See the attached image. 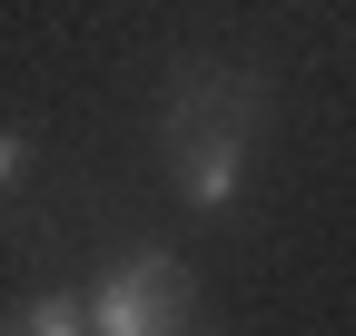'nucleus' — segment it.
<instances>
[{"label": "nucleus", "mask_w": 356, "mask_h": 336, "mask_svg": "<svg viewBox=\"0 0 356 336\" xmlns=\"http://www.w3.org/2000/svg\"><path fill=\"white\" fill-rule=\"evenodd\" d=\"M178 307H188V267L168 247H139V258H119L89 287V326L99 336H178Z\"/></svg>", "instance_id": "f257e3e1"}, {"label": "nucleus", "mask_w": 356, "mask_h": 336, "mask_svg": "<svg viewBox=\"0 0 356 336\" xmlns=\"http://www.w3.org/2000/svg\"><path fill=\"white\" fill-rule=\"evenodd\" d=\"M248 178V119H208V129H178V188H188V208H228Z\"/></svg>", "instance_id": "f03ea898"}, {"label": "nucleus", "mask_w": 356, "mask_h": 336, "mask_svg": "<svg viewBox=\"0 0 356 336\" xmlns=\"http://www.w3.org/2000/svg\"><path fill=\"white\" fill-rule=\"evenodd\" d=\"M10 336H99V326H89V297L60 287V297H30V307L10 317Z\"/></svg>", "instance_id": "7ed1b4c3"}, {"label": "nucleus", "mask_w": 356, "mask_h": 336, "mask_svg": "<svg viewBox=\"0 0 356 336\" xmlns=\"http://www.w3.org/2000/svg\"><path fill=\"white\" fill-rule=\"evenodd\" d=\"M30 158H40V149H30V129H10V139H0V178L20 188V178H30Z\"/></svg>", "instance_id": "20e7f679"}]
</instances>
